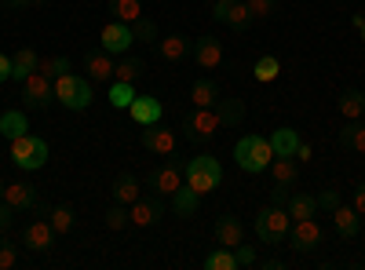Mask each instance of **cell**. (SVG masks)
<instances>
[{"label":"cell","mask_w":365,"mask_h":270,"mask_svg":"<svg viewBox=\"0 0 365 270\" xmlns=\"http://www.w3.org/2000/svg\"><path fill=\"white\" fill-rule=\"evenodd\" d=\"M234 161H237V168H241V172H249V175L267 172V168H270V161H274L270 139H267V135H256V132L241 135V139L234 142Z\"/></svg>","instance_id":"obj_1"},{"label":"cell","mask_w":365,"mask_h":270,"mask_svg":"<svg viewBox=\"0 0 365 270\" xmlns=\"http://www.w3.org/2000/svg\"><path fill=\"white\" fill-rule=\"evenodd\" d=\"M182 183L194 187L205 197V194H212V190L223 183V165L212 157V154H197V157H190L187 165H182Z\"/></svg>","instance_id":"obj_2"},{"label":"cell","mask_w":365,"mask_h":270,"mask_svg":"<svg viewBox=\"0 0 365 270\" xmlns=\"http://www.w3.org/2000/svg\"><path fill=\"white\" fill-rule=\"evenodd\" d=\"M8 157L22 172H37V168L48 165V142L41 135H34V132H26V135H19V139L8 142Z\"/></svg>","instance_id":"obj_3"},{"label":"cell","mask_w":365,"mask_h":270,"mask_svg":"<svg viewBox=\"0 0 365 270\" xmlns=\"http://www.w3.org/2000/svg\"><path fill=\"white\" fill-rule=\"evenodd\" d=\"M289 227H292L289 208H282V204L259 208V216H256V237H259L263 245H282L285 237H289Z\"/></svg>","instance_id":"obj_4"},{"label":"cell","mask_w":365,"mask_h":270,"mask_svg":"<svg viewBox=\"0 0 365 270\" xmlns=\"http://www.w3.org/2000/svg\"><path fill=\"white\" fill-rule=\"evenodd\" d=\"M182 139L187 142H208L216 132H223V121H220V113L216 106H194L187 117H182Z\"/></svg>","instance_id":"obj_5"},{"label":"cell","mask_w":365,"mask_h":270,"mask_svg":"<svg viewBox=\"0 0 365 270\" xmlns=\"http://www.w3.org/2000/svg\"><path fill=\"white\" fill-rule=\"evenodd\" d=\"M91 99H96V92H91V81L88 77H77V73H63L55 81V103H63L66 110L81 113L91 106Z\"/></svg>","instance_id":"obj_6"},{"label":"cell","mask_w":365,"mask_h":270,"mask_svg":"<svg viewBox=\"0 0 365 270\" xmlns=\"http://www.w3.org/2000/svg\"><path fill=\"white\" fill-rule=\"evenodd\" d=\"M289 249L296 252V256H307V252H314L318 245H325V227L311 216V219H292V227H289Z\"/></svg>","instance_id":"obj_7"},{"label":"cell","mask_w":365,"mask_h":270,"mask_svg":"<svg viewBox=\"0 0 365 270\" xmlns=\"http://www.w3.org/2000/svg\"><path fill=\"white\" fill-rule=\"evenodd\" d=\"M55 103V81H48L44 73H29L22 81V106L26 110H48Z\"/></svg>","instance_id":"obj_8"},{"label":"cell","mask_w":365,"mask_h":270,"mask_svg":"<svg viewBox=\"0 0 365 270\" xmlns=\"http://www.w3.org/2000/svg\"><path fill=\"white\" fill-rule=\"evenodd\" d=\"M146 187L154 190V194H161V197H172V194L182 187V165H179V161H165V165H158V168H150Z\"/></svg>","instance_id":"obj_9"},{"label":"cell","mask_w":365,"mask_h":270,"mask_svg":"<svg viewBox=\"0 0 365 270\" xmlns=\"http://www.w3.org/2000/svg\"><path fill=\"white\" fill-rule=\"evenodd\" d=\"M0 201H8L11 212H34L41 194H37V187L29 183V179H15V183H4V197Z\"/></svg>","instance_id":"obj_10"},{"label":"cell","mask_w":365,"mask_h":270,"mask_svg":"<svg viewBox=\"0 0 365 270\" xmlns=\"http://www.w3.org/2000/svg\"><path fill=\"white\" fill-rule=\"evenodd\" d=\"M143 150H150V154H158V157H172L175 154V146H179V135L172 128H161V125H146L143 135H139Z\"/></svg>","instance_id":"obj_11"},{"label":"cell","mask_w":365,"mask_h":270,"mask_svg":"<svg viewBox=\"0 0 365 270\" xmlns=\"http://www.w3.org/2000/svg\"><path fill=\"white\" fill-rule=\"evenodd\" d=\"M99 44H103L110 55H125V51H132V44H135L132 26H128V22H120V19L106 22V26H103V33H99Z\"/></svg>","instance_id":"obj_12"},{"label":"cell","mask_w":365,"mask_h":270,"mask_svg":"<svg viewBox=\"0 0 365 270\" xmlns=\"http://www.w3.org/2000/svg\"><path fill=\"white\" fill-rule=\"evenodd\" d=\"M128 216H132V227H154V223H161L165 197L150 190V197H139L135 204H128Z\"/></svg>","instance_id":"obj_13"},{"label":"cell","mask_w":365,"mask_h":270,"mask_svg":"<svg viewBox=\"0 0 365 270\" xmlns=\"http://www.w3.org/2000/svg\"><path fill=\"white\" fill-rule=\"evenodd\" d=\"M55 227L48 223V216H37L34 223H29L26 230H22V245L29 249V252H48L51 245H55Z\"/></svg>","instance_id":"obj_14"},{"label":"cell","mask_w":365,"mask_h":270,"mask_svg":"<svg viewBox=\"0 0 365 270\" xmlns=\"http://www.w3.org/2000/svg\"><path fill=\"white\" fill-rule=\"evenodd\" d=\"M212 19L223 22V26H230V29H249V26L256 22L245 0H234V4H223V0H216V8H212Z\"/></svg>","instance_id":"obj_15"},{"label":"cell","mask_w":365,"mask_h":270,"mask_svg":"<svg viewBox=\"0 0 365 270\" xmlns=\"http://www.w3.org/2000/svg\"><path fill=\"white\" fill-rule=\"evenodd\" d=\"M128 117H132V125L146 128V125H161V117H165V106L158 95H135L132 106H128Z\"/></svg>","instance_id":"obj_16"},{"label":"cell","mask_w":365,"mask_h":270,"mask_svg":"<svg viewBox=\"0 0 365 270\" xmlns=\"http://www.w3.org/2000/svg\"><path fill=\"white\" fill-rule=\"evenodd\" d=\"M113 63H117V58H113L106 48H99V51H88V55H84V70H88V81H96V84H106V81H113Z\"/></svg>","instance_id":"obj_17"},{"label":"cell","mask_w":365,"mask_h":270,"mask_svg":"<svg viewBox=\"0 0 365 270\" xmlns=\"http://www.w3.org/2000/svg\"><path fill=\"white\" fill-rule=\"evenodd\" d=\"M158 55L165 58V63H182V58H190L194 55V41L190 37H182V33H172V37H161L158 41Z\"/></svg>","instance_id":"obj_18"},{"label":"cell","mask_w":365,"mask_h":270,"mask_svg":"<svg viewBox=\"0 0 365 270\" xmlns=\"http://www.w3.org/2000/svg\"><path fill=\"white\" fill-rule=\"evenodd\" d=\"M194 63H197L201 70H216V66L223 63V44H220V37H197V41H194Z\"/></svg>","instance_id":"obj_19"},{"label":"cell","mask_w":365,"mask_h":270,"mask_svg":"<svg viewBox=\"0 0 365 270\" xmlns=\"http://www.w3.org/2000/svg\"><path fill=\"white\" fill-rule=\"evenodd\" d=\"M241 242H245V227H241V219L237 216H220L216 219V245L237 249Z\"/></svg>","instance_id":"obj_20"},{"label":"cell","mask_w":365,"mask_h":270,"mask_svg":"<svg viewBox=\"0 0 365 270\" xmlns=\"http://www.w3.org/2000/svg\"><path fill=\"white\" fill-rule=\"evenodd\" d=\"M110 194H113V201H117V204H135V201L143 197V183H139V179H135L132 172H120V175L113 179Z\"/></svg>","instance_id":"obj_21"},{"label":"cell","mask_w":365,"mask_h":270,"mask_svg":"<svg viewBox=\"0 0 365 270\" xmlns=\"http://www.w3.org/2000/svg\"><path fill=\"white\" fill-rule=\"evenodd\" d=\"M332 227H336V237H344V242H354V237L361 234V216L354 212V208L340 204L336 212H332Z\"/></svg>","instance_id":"obj_22"},{"label":"cell","mask_w":365,"mask_h":270,"mask_svg":"<svg viewBox=\"0 0 365 270\" xmlns=\"http://www.w3.org/2000/svg\"><path fill=\"white\" fill-rule=\"evenodd\" d=\"M336 110H340V117H347V121L365 117V92L361 88H344V92L336 95Z\"/></svg>","instance_id":"obj_23"},{"label":"cell","mask_w":365,"mask_h":270,"mask_svg":"<svg viewBox=\"0 0 365 270\" xmlns=\"http://www.w3.org/2000/svg\"><path fill=\"white\" fill-rule=\"evenodd\" d=\"M197 204H201V194H197L194 187H187V183H182V187L172 194V212H175L179 219L197 216Z\"/></svg>","instance_id":"obj_24"},{"label":"cell","mask_w":365,"mask_h":270,"mask_svg":"<svg viewBox=\"0 0 365 270\" xmlns=\"http://www.w3.org/2000/svg\"><path fill=\"white\" fill-rule=\"evenodd\" d=\"M146 73V63L139 55H132V51H125V55H117V63H113V81H139Z\"/></svg>","instance_id":"obj_25"},{"label":"cell","mask_w":365,"mask_h":270,"mask_svg":"<svg viewBox=\"0 0 365 270\" xmlns=\"http://www.w3.org/2000/svg\"><path fill=\"white\" fill-rule=\"evenodd\" d=\"M37 66H41V58H37V51L34 48H19L15 55H11V81H26L29 73H37Z\"/></svg>","instance_id":"obj_26"},{"label":"cell","mask_w":365,"mask_h":270,"mask_svg":"<svg viewBox=\"0 0 365 270\" xmlns=\"http://www.w3.org/2000/svg\"><path fill=\"white\" fill-rule=\"evenodd\" d=\"M29 132V117L22 113V110H4L0 113V139H19V135H26Z\"/></svg>","instance_id":"obj_27"},{"label":"cell","mask_w":365,"mask_h":270,"mask_svg":"<svg viewBox=\"0 0 365 270\" xmlns=\"http://www.w3.org/2000/svg\"><path fill=\"white\" fill-rule=\"evenodd\" d=\"M296 146H299V132L296 128H274L270 132L274 157H296Z\"/></svg>","instance_id":"obj_28"},{"label":"cell","mask_w":365,"mask_h":270,"mask_svg":"<svg viewBox=\"0 0 365 270\" xmlns=\"http://www.w3.org/2000/svg\"><path fill=\"white\" fill-rule=\"evenodd\" d=\"M216 113H220L223 128H237L241 121H245V99H241V95H234V99H223V95H220V103H216Z\"/></svg>","instance_id":"obj_29"},{"label":"cell","mask_w":365,"mask_h":270,"mask_svg":"<svg viewBox=\"0 0 365 270\" xmlns=\"http://www.w3.org/2000/svg\"><path fill=\"white\" fill-rule=\"evenodd\" d=\"M190 103L194 106H216L220 103V84L212 81V77H197L190 84Z\"/></svg>","instance_id":"obj_30"},{"label":"cell","mask_w":365,"mask_h":270,"mask_svg":"<svg viewBox=\"0 0 365 270\" xmlns=\"http://www.w3.org/2000/svg\"><path fill=\"white\" fill-rule=\"evenodd\" d=\"M285 208H289V216H292V219H311V216H318V201H314V194H303V190H292Z\"/></svg>","instance_id":"obj_31"},{"label":"cell","mask_w":365,"mask_h":270,"mask_svg":"<svg viewBox=\"0 0 365 270\" xmlns=\"http://www.w3.org/2000/svg\"><path fill=\"white\" fill-rule=\"evenodd\" d=\"M270 175H274V183H282V187H296V183H299V165H296V157H274V161H270Z\"/></svg>","instance_id":"obj_32"},{"label":"cell","mask_w":365,"mask_h":270,"mask_svg":"<svg viewBox=\"0 0 365 270\" xmlns=\"http://www.w3.org/2000/svg\"><path fill=\"white\" fill-rule=\"evenodd\" d=\"M340 146L351 154H365V121H347V128H340Z\"/></svg>","instance_id":"obj_33"},{"label":"cell","mask_w":365,"mask_h":270,"mask_svg":"<svg viewBox=\"0 0 365 270\" xmlns=\"http://www.w3.org/2000/svg\"><path fill=\"white\" fill-rule=\"evenodd\" d=\"M110 106L113 110H128L132 99H135V84L132 81H110V92H106Z\"/></svg>","instance_id":"obj_34"},{"label":"cell","mask_w":365,"mask_h":270,"mask_svg":"<svg viewBox=\"0 0 365 270\" xmlns=\"http://www.w3.org/2000/svg\"><path fill=\"white\" fill-rule=\"evenodd\" d=\"M205 270H237V256H234V249H212L208 256H205Z\"/></svg>","instance_id":"obj_35"},{"label":"cell","mask_w":365,"mask_h":270,"mask_svg":"<svg viewBox=\"0 0 365 270\" xmlns=\"http://www.w3.org/2000/svg\"><path fill=\"white\" fill-rule=\"evenodd\" d=\"M110 15L132 26V22L143 15V0H110Z\"/></svg>","instance_id":"obj_36"},{"label":"cell","mask_w":365,"mask_h":270,"mask_svg":"<svg viewBox=\"0 0 365 270\" xmlns=\"http://www.w3.org/2000/svg\"><path fill=\"white\" fill-rule=\"evenodd\" d=\"M73 70V63L66 55H51V58H41V66H37V73H44L48 81H58L63 73H70Z\"/></svg>","instance_id":"obj_37"},{"label":"cell","mask_w":365,"mask_h":270,"mask_svg":"<svg viewBox=\"0 0 365 270\" xmlns=\"http://www.w3.org/2000/svg\"><path fill=\"white\" fill-rule=\"evenodd\" d=\"M132 37H135V44H154V41H161V37H158V22L146 19V15H139V19L132 22Z\"/></svg>","instance_id":"obj_38"},{"label":"cell","mask_w":365,"mask_h":270,"mask_svg":"<svg viewBox=\"0 0 365 270\" xmlns=\"http://www.w3.org/2000/svg\"><path fill=\"white\" fill-rule=\"evenodd\" d=\"M282 73V63L274 55H263V58H256V66H252V77L259 81V84H267V81H274Z\"/></svg>","instance_id":"obj_39"},{"label":"cell","mask_w":365,"mask_h":270,"mask_svg":"<svg viewBox=\"0 0 365 270\" xmlns=\"http://www.w3.org/2000/svg\"><path fill=\"white\" fill-rule=\"evenodd\" d=\"M48 223L55 227V234H70L73 230V208L70 204H58L48 212Z\"/></svg>","instance_id":"obj_40"},{"label":"cell","mask_w":365,"mask_h":270,"mask_svg":"<svg viewBox=\"0 0 365 270\" xmlns=\"http://www.w3.org/2000/svg\"><path fill=\"white\" fill-rule=\"evenodd\" d=\"M103 223H106L110 230H125V227L132 223V216H128V204H117V201H113V204L106 208V212H103Z\"/></svg>","instance_id":"obj_41"},{"label":"cell","mask_w":365,"mask_h":270,"mask_svg":"<svg viewBox=\"0 0 365 270\" xmlns=\"http://www.w3.org/2000/svg\"><path fill=\"white\" fill-rule=\"evenodd\" d=\"M314 201H318V208H325V212L332 216L336 212V208L344 204V197H340V190H332V187H325V190H318L314 194Z\"/></svg>","instance_id":"obj_42"},{"label":"cell","mask_w":365,"mask_h":270,"mask_svg":"<svg viewBox=\"0 0 365 270\" xmlns=\"http://www.w3.org/2000/svg\"><path fill=\"white\" fill-rule=\"evenodd\" d=\"M249 4V11H252V19L259 22V19H270L274 11H278V0H245Z\"/></svg>","instance_id":"obj_43"},{"label":"cell","mask_w":365,"mask_h":270,"mask_svg":"<svg viewBox=\"0 0 365 270\" xmlns=\"http://www.w3.org/2000/svg\"><path fill=\"white\" fill-rule=\"evenodd\" d=\"M19 263V252H15V245L8 242V237H0V270H11Z\"/></svg>","instance_id":"obj_44"},{"label":"cell","mask_w":365,"mask_h":270,"mask_svg":"<svg viewBox=\"0 0 365 270\" xmlns=\"http://www.w3.org/2000/svg\"><path fill=\"white\" fill-rule=\"evenodd\" d=\"M234 256H237V266H256V263H259L256 249H252V245H245V242H241V245L234 249Z\"/></svg>","instance_id":"obj_45"},{"label":"cell","mask_w":365,"mask_h":270,"mask_svg":"<svg viewBox=\"0 0 365 270\" xmlns=\"http://www.w3.org/2000/svg\"><path fill=\"white\" fill-rule=\"evenodd\" d=\"M351 208H354L358 216H365V183L354 187V194H351Z\"/></svg>","instance_id":"obj_46"},{"label":"cell","mask_w":365,"mask_h":270,"mask_svg":"<svg viewBox=\"0 0 365 270\" xmlns=\"http://www.w3.org/2000/svg\"><path fill=\"white\" fill-rule=\"evenodd\" d=\"M289 194H292V187H282V183H278V187L270 190V204H282V208H285V204H289Z\"/></svg>","instance_id":"obj_47"},{"label":"cell","mask_w":365,"mask_h":270,"mask_svg":"<svg viewBox=\"0 0 365 270\" xmlns=\"http://www.w3.org/2000/svg\"><path fill=\"white\" fill-rule=\"evenodd\" d=\"M11 219H15V212L8 208V201H0V234L11 230Z\"/></svg>","instance_id":"obj_48"},{"label":"cell","mask_w":365,"mask_h":270,"mask_svg":"<svg viewBox=\"0 0 365 270\" xmlns=\"http://www.w3.org/2000/svg\"><path fill=\"white\" fill-rule=\"evenodd\" d=\"M311 154H314V146H311L307 139H299V146H296V157H299V165H303V161H311Z\"/></svg>","instance_id":"obj_49"},{"label":"cell","mask_w":365,"mask_h":270,"mask_svg":"<svg viewBox=\"0 0 365 270\" xmlns=\"http://www.w3.org/2000/svg\"><path fill=\"white\" fill-rule=\"evenodd\" d=\"M8 77H11V58H8L4 51H0V84H4Z\"/></svg>","instance_id":"obj_50"},{"label":"cell","mask_w":365,"mask_h":270,"mask_svg":"<svg viewBox=\"0 0 365 270\" xmlns=\"http://www.w3.org/2000/svg\"><path fill=\"white\" fill-rule=\"evenodd\" d=\"M0 8L4 11H22V8H29V0H0Z\"/></svg>","instance_id":"obj_51"},{"label":"cell","mask_w":365,"mask_h":270,"mask_svg":"<svg viewBox=\"0 0 365 270\" xmlns=\"http://www.w3.org/2000/svg\"><path fill=\"white\" fill-rule=\"evenodd\" d=\"M256 266H259V270H285V263H282V259H274V256H270V259H259Z\"/></svg>","instance_id":"obj_52"},{"label":"cell","mask_w":365,"mask_h":270,"mask_svg":"<svg viewBox=\"0 0 365 270\" xmlns=\"http://www.w3.org/2000/svg\"><path fill=\"white\" fill-rule=\"evenodd\" d=\"M41 4H48V0H29V8H41Z\"/></svg>","instance_id":"obj_53"},{"label":"cell","mask_w":365,"mask_h":270,"mask_svg":"<svg viewBox=\"0 0 365 270\" xmlns=\"http://www.w3.org/2000/svg\"><path fill=\"white\" fill-rule=\"evenodd\" d=\"M358 37H361V41H365V26H361V29H358Z\"/></svg>","instance_id":"obj_54"},{"label":"cell","mask_w":365,"mask_h":270,"mask_svg":"<svg viewBox=\"0 0 365 270\" xmlns=\"http://www.w3.org/2000/svg\"><path fill=\"white\" fill-rule=\"evenodd\" d=\"M0 197H4V183H0Z\"/></svg>","instance_id":"obj_55"},{"label":"cell","mask_w":365,"mask_h":270,"mask_svg":"<svg viewBox=\"0 0 365 270\" xmlns=\"http://www.w3.org/2000/svg\"><path fill=\"white\" fill-rule=\"evenodd\" d=\"M223 4H234V0H223Z\"/></svg>","instance_id":"obj_56"}]
</instances>
